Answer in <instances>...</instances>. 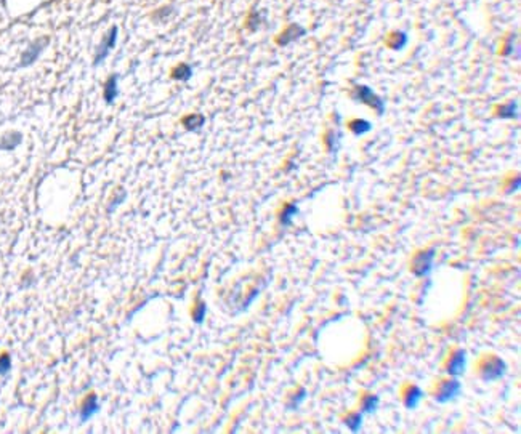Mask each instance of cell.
<instances>
[{
	"instance_id": "cell-3",
	"label": "cell",
	"mask_w": 521,
	"mask_h": 434,
	"mask_svg": "<svg viewBox=\"0 0 521 434\" xmlns=\"http://www.w3.org/2000/svg\"><path fill=\"white\" fill-rule=\"evenodd\" d=\"M507 372V364L499 357L489 359L483 364L481 367V377L484 381H495L505 375Z\"/></svg>"
},
{
	"instance_id": "cell-14",
	"label": "cell",
	"mask_w": 521,
	"mask_h": 434,
	"mask_svg": "<svg viewBox=\"0 0 521 434\" xmlns=\"http://www.w3.org/2000/svg\"><path fill=\"white\" fill-rule=\"evenodd\" d=\"M350 128L351 132L355 133V135H364V133H367L369 130L372 128V124L369 120H364V119H358V120H353L350 124Z\"/></svg>"
},
{
	"instance_id": "cell-19",
	"label": "cell",
	"mask_w": 521,
	"mask_h": 434,
	"mask_svg": "<svg viewBox=\"0 0 521 434\" xmlns=\"http://www.w3.org/2000/svg\"><path fill=\"white\" fill-rule=\"evenodd\" d=\"M297 212H299V209H297L295 205H287L286 209L282 210V213H281V223H282L284 226L290 224L292 218L297 215Z\"/></svg>"
},
{
	"instance_id": "cell-11",
	"label": "cell",
	"mask_w": 521,
	"mask_h": 434,
	"mask_svg": "<svg viewBox=\"0 0 521 434\" xmlns=\"http://www.w3.org/2000/svg\"><path fill=\"white\" fill-rule=\"evenodd\" d=\"M98 408H100V406H98V399H96V396H93V394L88 396L87 399H85V404H83V407H82L81 420L85 421V420H88L90 417H93V415L98 412Z\"/></svg>"
},
{
	"instance_id": "cell-10",
	"label": "cell",
	"mask_w": 521,
	"mask_h": 434,
	"mask_svg": "<svg viewBox=\"0 0 521 434\" xmlns=\"http://www.w3.org/2000/svg\"><path fill=\"white\" fill-rule=\"evenodd\" d=\"M21 141H23V135L20 132H8V133H5L2 139H0V149L13 151L21 144Z\"/></svg>"
},
{
	"instance_id": "cell-16",
	"label": "cell",
	"mask_w": 521,
	"mask_h": 434,
	"mask_svg": "<svg viewBox=\"0 0 521 434\" xmlns=\"http://www.w3.org/2000/svg\"><path fill=\"white\" fill-rule=\"evenodd\" d=\"M379 397L377 396H366L362 399V413H372L379 408Z\"/></svg>"
},
{
	"instance_id": "cell-8",
	"label": "cell",
	"mask_w": 521,
	"mask_h": 434,
	"mask_svg": "<svg viewBox=\"0 0 521 434\" xmlns=\"http://www.w3.org/2000/svg\"><path fill=\"white\" fill-rule=\"evenodd\" d=\"M119 96V76L112 74L108 77V81L105 83V88H103V98L108 105H112L114 101L117 100Z\"/></svg>"
},
{
	"instance_id": "cell-17",
	"label": "cell",
	"mask_w": 521,
	"mask_h": 434,
	"mask_svg": "<svg viewBox=\"0 0 521 434\" xmlns=\"http://www.w3.org/2000/svg\"><path fill=\"white\" fill-rule=\"evenodd\" d=\"M499 114H500V117H504V119L517 117V115H518V105H517V103H508V105L500 106Z\"/></svg>"
},
{
	"instance_id": "cell-7",
	"label": "cell",
	"mask_w": 521,
	"mask_h": 434,
	"mask_svg": "<svg viewBox=\"0 0 521 434\" xmlns=\"http://www.w3.org/2000/svg\"><path fill=\"white\" fill-rule=\"evenodd\" d=\"M467 369V353L462 350H457L451 354L447 360V372L452 377H460Z\"/></svg>"
},
{
	"instance_id": "cell-18",
	"label": "cell",
	"mask_w": 521,
	"mask_h": 434,
	"mask_svg": "<svg viewBox=\"0 0 521 434\" xmlns=\"http://www.w3.org/2000/svg\"><path fill=\"white\" fill-rule=\"evenodd\" d=\"M361 423H362V413H351L347 418V426L353 433L361 430Z\"/></svg>"
},
{
	"instance_id": "cell-2",
	"label": "cell",
	"mask_w": 521,
	"mask_h": 434,
	"mask_svg": "<svg viewBox=\"0 0 521 434\" xmlns=\"http://www.w3.org/2000/svg\"><path fill=\"white\" fill-rule=\"evenodd\" d=\"M48 44H50V39H48V37H40L37 40H34L32 44L21 53V61H20L21 68H27V66L34 64L35 61L39 59L42 52H44L45 48L48 47Z\"/></svg>"
},
{
	"instance_id": "cell-9",
	"label": "cell",
	"mask_w": 521,
	"mask_h": 434,
	"mask_svg": "<svg viewBox=\"0 0 521 434\" xmlns=\"http://www.w3.org/2000/svg\"><path fill=\"white\" fill-rule=\"evenodd\" d=\"M305 32L306 30L302 26H299V24H292V26H289L279 37H277V44L284 47V45L290 44L292 40H297L299 37H302V35H305Z\"/></svg>"
},
{
	"instance_id": "cell-15",
	"label": "cell",
	"mask_w": 521,
	"mask_h": 434,
	"mask_svg": "<svg viewBox=\"0 0 521 434\" xmlns=\"http://www.w3.org/2000/svg\"><path fill=\"white\" fill-rule=\"evenodd\" d=\"M205 124V119L202 115H186L183 119V125L188 130H199Z\"/></svg>"
},
{
	"instance_id": "cell-6",
	"label": "cell",
	"mask_w": 521,
	"mask_h": 434,
	"mask_svg": "<svg viewBox=\"0 0 521 434\" xmlns=\"http://www.w3.org/2000/svg\"><path fill=\"white\" fill-rule=\"evenodd\" d=\"M462 393V384L459 380H447L441 383V386L436 393V401L444 404V402L454 401L456 397Z\"/></svg>"
},
{
	"instance_id": "cell-20",
	"label": "cell",
	"mask_w": 521,
	"mask_h": 434,
	"mask_svg": "<svg viewBox=\"0 0 521 434\" xmlns=\"http://www.w3.org/2000/svg\"><path fill=\"white\" fill-rule=\"evenodd\" d=\"M406 44H408V35H406V32H403V30H398V32L395 34V42L391 44V47L395 48V50H403Z\"/></svg>"
},
{
	"instance_id": "cell-12",
	"label": "cell",
	"mask_w": 521,
	"mask_h": 434,
	"mask_svg": "<svg viewBox=\"0 0 521 434\" xmlns=\"http://www.w3.org/2000/svg\"><path fill=\"white\" fill-rule=\"evenodd\" d=\"M422 399H423V391L419 386H411L408 394H406V407L417 408Z\"/></svg>"
},
{
	"instance_id": "cell-5",
	"label": "cell",
	"mask_w": 521,
	"mask_h": 434,
	"mask_svg": "<svg viewBox=\"0 0 521 434\" xmlns=\"http://www.w3.org/2000/svg\"><path fill=\"white\" fill-rule=\"evenodd\" d=\"M433 256H435V248L425 250V252H420L419 255L415 256L412 261V271L417 277L427 276L433 266Z\"/></svg>"
},
{
	"instance_id": "cell-13",
	"label": "cell",
	"mask_w": 521,
	"mask_h": 434,
	"mask_svg": "<svg viewBox=\"0 0 521 434\" xmlns=\"http://www.w3.org/2000/svg\"><path fill=\"white\" fill-rule=\"evenodd\" d=\"M172 77L175 81H181L186 82L192 77V68L190 64H178L177 68L172 71Z\"/></svg>"
},
{
	"instance_id": "cell-1",
	"label": "cell",
	"mask_w": 521,
	"mask_h": 434,
	"mask_svg": "<svg viewBox=\"0 0 521 434\" xmlns=\"http://www.w3.org/2000/svg\"><path fill=\"white\" fill-rule=\"evenodd\" d=\"M117 37H119V29L116 26H112L111 29L108 30L106 35L103 37V40L100 42L98 48H96V54L93 59V66H100L106 61V58L109 56L111 50H114V47L117 44Z\"/></svg>"
},
{
	"instance_id": "cell-4",
	"label": "cell",
	"mask_w": 521,
	"mask_h": 434,
	"mask_svg": "<svg viewBox=\"0 0 521 434\" xmlns=\"http://www.w3.org/2000/svg\"><path fill=\"white\" fill-rule=\"evenodd\" d=\"M356 96H358V100L361 103L374 108L375 111H377V114H382L385 111V105H384V101H382V98L379 95H375V91L372 88H369L367 85H359V87L356 88Z\"/></svg>"
},
{
	"instance_id": "cell-22",
	"label": "cell",
	"mask_w": 521,
	"mask_h": 434,
	"mask_svg": "<svg viewBox=\"0 0 521 434\" xmlns=\"http://www.w3.org/2000/svg\"><path fill=\"white\" fill-rule=\"evenodd\" d=\"M205 311H207V309H205V304H204V303L197 304V308L194 309V313H192V319H194L197 324H201V322L204 321V317H205Z\"/></svg>"
},
{
	"instance_id": "cell-21",
	"label": "cell",
	"mask_w": 521,
	"mask_h": 434,
	"mask_svg": "<svg viewBox=\"0 0 521 434\" xmlns=\"http://www.w3.org/2000/svg\"><path fill=\"white\" fill-rule=\"evenodd\" d=\"M11 369V360L8 354H2L0 356V375H5Z\"/></svg>"
}]
</instances>
